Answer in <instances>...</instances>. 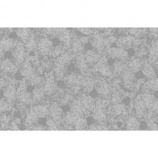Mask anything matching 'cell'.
<instances>
[{"label":"cell","instance_id":"5","mask_svg":"<svg viewBox=\"0 0 158 158\" xmlns=\"http://www.w3.org/2000/svg\"><path fill=\"white\" fill-rule=\"evenodd\" d=\"M49 115L58 124L64 119V112L60 104L56 102L52 103L49 106Z\"/></svg>","mask_w":158,"mask_h":158},{"label":"cell","instance_id":"42","mask_svg":"<svg viewBox=\"0 0 158 158\" xmlns=\"http://www.w3.org/2000/svg\"><path fill=\"white\" fill-rule=\"evenodd\" d=\"M76 130H85L88 128V121L83 118H79L74 126Z\"/></svg>","mask_w":158,"mask_h":158},{"label":"cell","instance_id":"12","mask_svg":"<svg viewBox=\"0 0 158 158\" xmlns=\"http://www.w3.org/2000/svg\"><path fill=\"white\" fill-rule=\"evenodd\" d=\"M135 39V37L131 35L121 36L117 39L116 42V46L117 48L127 50L133 46Z\"/></svg>","mask_w":158,"mask_h":158},{"label":"cell","instance_id":"21","mask_svg":"<svg viewBox=\"0 0 158 158\" xmlns=\"http://www.w3.org/2000/svg\"><path fill=\"white\" fill-rule=\"evenodd\" d=\"M149 52V62L150 64H153L156 69L157 68V41L153 42L152 44L148 50Z\"/></svg>","mask_w":158,"mask_h":158},{"label":"cell","instance_id":"1","mask_svg":"<svg viewBox=\"0 0 158 158\" xmlns=\"http://www.w3.org/2000/svg\"><path fill=\"white\" fill-rule=\"evenodd\" d=\"M122 80L126 88L128 89L136 91L139 90L141 86V83L136 81L135 73L127 67L121 74Z\"/></svg>","mask_w":158,"mask_h":158},{"label":"cell","instance_id":"39","mask_svg":"<svg viewBox=\"0 0 158 158\" xmlns=\"http://www.w3.org/2000/svg\"><path fill=\"white\" fill-rule=\"evenodd\" d=\"M126 111V104L123 103H119L113 104L111 108V113L114 115H121L124 114Z\"/></svg>","mask_w":158,"mask_h":158},{"label":"cell","instance_id":"37","mask_svg":"<svg viewBox=\"0 0 158 158\" xmlns=\"http://www.w3.org/2000/svg\"><path fill=\"white\" fill-rule=\"evenodd\" d=\"M80 118L81 117L80 116H78L76 113H74L71 111H69L64 115L63 120H64L65 124L73 126H74L76 121L78 120L79 118Z\"/></svg>","mask_w":158,"mask_h":158},{"label":"cell","instance_id":"50","mask_svg":"<svg viewBox=\"0 0 158 158\" xmlns=\"http://www.w3.org/2000/svg\"><path fill=\"white\" fill-rule=\"evenodd\" d=\"M41 66H43L45 69H49L52 67V63L51 61L48 58H44L41 60Z\"/></svg>","mask_w":158,"mask_h":158},{"label":"cell","instance_id":"3","mask_svg":"<svg viewBox=\"0 0 158 158\" xmlns=\"http://www.w3.org/2000/svg\"><path fill=\"white\" fill-rule=\"evenodd\" d=\"M106 55L112 59L126 61L129 58L128 52L123 49L119 48H110L106 50Z\"/></svg>","mask_w":158,"mask_h":158},{"label":"cell","instance_id":"32","mask_svg":"<svg viewBox=\"0 0 158 158\" xmlns=\"http://www.w3.org/2000/svg\"><path fill=\"white\" fill-rule=\"evenodd\" d=\"M15 33L16 36L24 43H27L31 38L30 30L28 28H17L15 30Z\"/></svg>","mask_w":158,"mask_h":158},{"label":"cell","instance_id":"15","mask_svg":"<svg viewBox=\"0 0 158 158\" xmlns=\"http://www.w3.org/2000/svg\"><path fill=\"white\" fill-rule=\"evenodd\" d=\"M16 89L13 83H8V85L3 89V95L10 104H12L16 98Z\"/></svg>","mask_w":158,"mask_h":158},{"label":"cell","instance_id":"34","mask_svg":"<svg viewBox=\"0 0 158 158\" xmlns=\"http://www.w3.org/2000/svg\"><path fill=\"white\" fill-rule=\"evenodd\" d=\"M39 118L36 115V114L35 113L33 110L31 108L26 114V119H25V124L27 127L35 125L37 124V122L38 121Z\"/></svg>","mask_w":158,"mask_h":158},{"label":"cell","instance_id":"40","mask_svg":"<svg viewBox=\"0 0 158 158\" xmlns=\"http://www.w3.org/2000/svg\"><path fill=\"white\" fill-rule=\"evenodd\" d=\"M66 46L64 44H58L53 48L50 55L52 57H58V58L60 56H61L66 51Z\"/></svg>","mask_w":158,"mask_h":158},{"label":"cell","instance_id":"7","mask_svg":"<svg viewBox=\"0 0 158 158\" xmlns=\"http://www.w3.org/2000/svg\"><path fill=\"white\" fill-rule=\"evenodd\" d=\"M97 93L101 97L108 99L112 91V88L106 81L96 79V85L95 86Z\"/></svg>","mask_w":158,"mask_h":158},{"label":"cell","instance_id":"55","mask_svg":"<svg viewBox=\"0 0 158 158\" xmlns=\"http://www.w3.org/2000/svg\"><path fill=\"white\" fill-rule=\"evenodd\" d=\"M80 38V41H81L83 43V44H84L85 45L86 44H87V43H88V42L89 41V37H88V36H81L80 38Z\"/></svg>","mask_w":158,"mask_h":158},{"label":"cell","instance_id":"10","mask_svg":"<svg viewBox=\"0 0 158 158\" xmlns=\"http://www.w3.org/2000/svg\"><path fill=\"white\" fill-rule=\"evenodd\" d=\"M104 36L103 35L96 32L95 33L92 37L91 40V44L94 49L98 51L99 54L102 53L104 51H106L104 45Z\"/></svg>","mask_w":158,"mask_h":158},{"label":"cell","instance_id":"18","mask_svg":"<svg viewBox=\"0 0 158 158\" xmlns=\"http://www.w3.org/2000/svg\"><path fill=\"white\" fill-rule=\"evenodd\" d=\"M85 45L83 44V43L80 41V38H76L72 40L70 50L75 56H77L78 55L83 53L85 48Z\"/></svg>","mask_w":158,"mask_h":158},{"label":"cell","instance_id":"17","mask_svg":"<svg viewBox=\"0 0 158 158\" xmlns=\"http://www.w3.org/2000/svg\"><path fill=\"white\" fill-rule=\"evenodd\" d=\"M80 102L83 108L87 111H93L96 106V101L91 96L83 94L80 98Z\"/></svg>","mask_w":158,"mask_h":158},{"label":"cell","instance_id":"57","mask_svg":"<svg viewBox=\"0 0 158 158\" xmlns=\"http://www.w3.org/2000/svg\"><path fill=\"white\" fill-rule=\"evenodd\" d=\"M149 31L153 35L155 36V37H157V28H149Z\"/></svg>","mask_w":158,"mask_h":158},{"label":"cell","instance_id":"28","mask_svg":"<svg viewBox=\"0 0 158 158\" xmlns=\"http://www.w3.org/2000/svg\"><path fill=\"white\" fill-rule=\"evenodd\" d=\"M93 118L95 121H96L99 123H101L104 122L105 120H106V118L105 108H101L95 106L94 109L93 110Z\"/></svg>","mask_w":158,"mask_h":158},{"label":"cell","instance_id":"13","mask_svg":"<svg viewBox=\"0 0 158 158\" xmlns=\"http://www.w3.org/2000/svg\"><path fill=\"white\" fill-rule=\"evenodd\" d=\"M1 69L5 73L14 74L17 71V67L15 62L9 58H5L2 60Z\"/></svg>","mask_w":158,"mask_h":158},{"label":"cell","instance_id":"8","mask_svg":"<svg viewBox=\"0 0 158 158\" xmlns=\"http://www.w3.org/2000/svg\"><path fill=\"white\" fill-rule=\"evenodd\" d=\"M96 68L97 71L104 76H110L113 74L112 67L109 64L108 59L102 57L97 63Z\"/></svg>","mask_w":158,"mask_h":158},{"label":"cell","instance_id":"58","mask_svg":"<svg viewBox=\"0 0 158 158\" xmlns=\"http://www.w3.org/2000/svg\"><path fill=\"white\" fill-rule=\"evenodd\" d=\"M15 122L17 124H21V119L19 118H16L15 119Z\"/></svg>","mask_w":158,"mask_h":158},{"label":"cell","instance_id":"36","mask_svg":"<svg viewBox=\"0 0 158 158\" xmlns=\"http://www.w3.org/2000/svg\"><path fill=\"white\" fill-rule=\"evenodd\" d=\"M139 126L140 122L136 117L134 116H131L128 118L126 123L127 130H138L139 129Z\"/></svg>","mask_w":158,"mask_h":158},{"label":"cell","instance_id":"23","mask_svg":"<svg viewBox=\"0 0 158 158\" xmlns=\"http://www.w3.org/2000/svg\"><path fill=\"white\" fill-rule=\"evenodd\" d=\"M88 64H94L97 63L101 58L100 54L95 49H88L85 55Z\"/></svg>","mask_w":158,"mask_h":158},{"label":"cell","instance_id":"45","mask_svg":"<svg viewBox=\"0 0 158 158\" xmlns=\"http://www.w3.org/2000/svg\"><path fill=\"white\" fill-rule=\"evenodd\" d=\"M148 53V49L144 46H140L139 47H137L135 50L136 55L139 58H142L144 56L147 55Z\"/></svg>","mask_w":158,"mask_h":158},{"label":"cell","instance_id":"24","mask_svg":"<svg viewBox=\"0 0 158 158\" xmlns=\"http://www.w3.org/2000/svg\"><path fill=\"white\" fill-rule=\"evenodd\" d=\"M85 55L81 54L75 57V66L80 71L85 73L88 70V66Z\"/></svg>","mask_w":158,"mask_h":158},{"label":"cell","instance_id":"16","mask_svg":"<svg viewBox=\"0 0 158 158\" xmlns=\"http://www.w3.org/2000/svg\"><path fill=\"white\" fill-rule=\"evenodd\" d=\"M142 91L143 93L154 94L157 93V78L149 79L146 81L143 86Z\"/></svg>","mask_w":158,"mask_h":158},{"label":"cell","instance_id":"49","mask_svg":"<svg viewBox=\"0 0 158 158\" xmlns=\"http://www.w3.org/2000/svg\"><path fill=\"white\" fill-rule=\"evenodd\" d=\"M122 99L123 98H122L121 94L119 92L115 91L113 93L112 98H111V102L113 104H119V103H121Z\"/></svg>","mask_w":158,"mask_h":158},{"label":"cell","instance_id":"25","mask_svg":"<svg viewBox=\"0 0 158 158\" xmlns=\"http://www.w3.org/2000/svg\"><path fill=\"white\" fill-rule=\"evenodd\" d=\"M66 65L56 63L55 68V77L57 81H62L65 78L66 74Z\"/></svg>","mask_w":158,"mask_h":158},{"label":"cell","instance_id":"26","mask_svg":"<svg viewBox=\"0 0 158 158\" xmlns=\"http://www.w3.org/2000/svg\"><path fill=\"white\" fill-rule=\"evenodd\" d=\"M96 85V79L86 77L85 78H83L81 82V86L83 89L84 91L86 93L91 92L94 88Z\"/></svg>","mask_w":158,"mask_h":158},{"label":"cell","instance_id":"19","mask_svg":"<svg viewBox=\"0 0 158 158\" xmlns=\"http://www.w3.org/2000/svg\"><path fill=\"white\" fill-rule=\"evenodd\" d=\"M83 80V77L81 74L77 72H72L68 74L66 77V81L68 85L70 87L74 85H81Z\"/></svg>","mask_w":158,"mask_h":158},{"label":"cell","instance_id":"52","mask_svg":"<svg viewBox=\"0 0 158 158\" xmlns=\"http://www.w3.org/2000/svg\"><path fill=\"white\" fill-rule=\"evenodd\" d=\"M147 125H148V128L150 130H155V131L157 130L156 122H154V121L152 120V119L148 120Z\"/></svg>","mask_w":158,"mask_h":158},{"label":"cell","instance_id":"31","mask_svg":"<svg viewBox=\"0 0 158 158\" xmlns=\"http://www.w3.org/2000/svg\"><path fill=\"white\" fill-rule=\"evenodd\" d=\"M142 72L143 75L149 79L155 78L156 76V72L154 68V66H152L149 63L146 62L142 68Z\"/></svg>","mask_w":158,"mask_h":158},{"label":"cell","instance_id":"27","mask_svg":"<svg viewBox=\"0 0 158 158\" xmlns=\"http://www.w3.org/2000/svg\"><path fill=\"white\" fill-rule=\"evenodd\" d=\"M146 62V61L143 58H135L130 61V62L129 63L128 68L134 73H136L142 69L143 65Z\"/></svg>","mask_w":158,"mask_h":158},{"label":"cell","instance_id":"46","mask_svg":"<svg viewBox=\"0 0 158 158\" xmlns=\"http://www.w3.org/2000/svg\"><path fill=\"white\" fill-rule=\"evenodd\" d=\"M11 104L6 99H2L1 100V107H0V110L1 113H6L9 111L11 109Z\"/></svg>","mask_w":158,"mask_h":158},{"label":"cell","instance_id":"43","mask_svg":"<svg viewBox=\"0 0 158 158\" xmlns=\"http://www.w3.org/2000/svg\"><path fill=\"white\" fill-rule=\"evenodd\" d=\"M73 99V95L71 93H66L61 97L59 100V104L61 106H66L69 104Z\"/></svg>","mask_w":158,"mask_h":158},{"label":"cell","instance_id":"38","mask_svg":"<svg viewBox=\"0 0 158 158\" xmlns=\"http://www.w3.org/2000/svg\"><path fill=\"white\" fill-rule=\"evenodd\" d=\"M26 53H31L38 49V41L34 37H31L28 42L25 44Z\"/></svg>","mask_w":158,"mask_h":158},{"label":"cell","instance_id":"11","mask_svg":"<svg viewBox=\"0 0 158 158\" xmlns=\"http://www.w3.org/2000/svg\"><path fill=\"white\" fill-rule=\"evenodd\" d=\"M20 73L26 80L31 81L36 74L32 64L29 62L23 63L20 68Z\"/></svg>","mask_w":158,"mask_h":158},{"label":"cell","instance_id":"29","mask_svg":"<svg viewBox=\"0 0 158 158\" xmlns=\"http://www.w3.org/2000/svg\"><path fill=\"white\" fill-rule=\"evenodd\" d=\"M46 93L44 88L42 86H37L35 88L32 93L33 102L37 103L41 102L45 97Z\"/></svg>","mask_w":158,"mask_h":158},{"label":"cell","instance_id":"56","mask_svg":"<svg viewBox=\"0 0 158 158\" xmlns=\"http://www.w3.org/2000/svg\"><path fill=\"white\" fill-rule=\"evenodd\" d=\"M10 129H11V130H19V128L18 126V124L14 121V122H12L11 124Z\"/></svg>","mask_w":158,"mask_h":158},{"label":"cell","instance_id":"53","mask_svg":"<svg viewBox=\"0 0 158 158\" xmlns=\"http://www.w3.org/2000/svg\"><path fill=\"white\" fill-rule=\"evenodd\" d=\"M88 129L89 130H102L104 129V127L99 124L93 123L91 124L89 127H88Z\"/></svg>","mask_w":158,"mask_h":158},{"label":"cell","instance_id":"30","mask_svg":"<svg viewBox=\"0 0 158 158\" xmlns=\"http://www.w3.org/2000/svg\"><path fill=\"white\" fill-rule=\"evenodd\" d=\"M126 65L124 63V61L121 60H116L114 63L112 69H113V74L114 76H121L125 69L126 68Z\"/></svg>","mask_w":158,"mask_h":158},{"label":"cell","instance_id":"33","mask_svg":"<svg viewBox=\"0 0 158 158\" xmlns=\"http://www.w3.org/2000/svg\"><path fill=\"white\" fill-rule=\"evenodd\" d=\"M43 88L46 94L48 96L53 95L58 90V85L55 81H46Z\"/></svg>","mask_w":158,"mask_h":158},{"label":"cell","instance_id":"20","mask_svg":"<svg viewBox=\"0 0 158 158\" xmlns=\"http://www.w3.org/2000/svg\"><path fill=\"white\" fill-rule=\"evenodd\" d=\"M85 110L80 99H73L69 104V111L76 113L81 118L83 117Z\"/></svg>","mask_w":158,"mask_h":158},{"label":"cell","instance_id":"48","mask_svg":"<svg viewBox=\"0 0 158 158\" xmlns=\"http://www.w3.org/2000/svg\"><path fill=\"white\" fill-rule=\"evenodd\" d=\"M108 103L109 102L107 100V99L101 96L98 98L96 101V107L101 108H106L108 105Z\"/></svg>","mask_w":158,"mask_h":158},{"label":"cell","instance_id":"22","mask_svg":"<svg viewBox=\"0 0 158 158\" xmlns=\"http://www.w3.org/2000/svg\"><path fill=\"white\" fill-rule=\"evenodd\" d=\"M16 43L13 40L10 38H4L1 40L0 43V49H1V55L2 58L3 56V54L5 53V52L10 51L11 49H13Z\"/></svg>","mask_w":158,"mask_h":158},{"label":"cell","instance_id":"41","mask_svg":"<svg viewBox=\"0 0 158 158\" xmlns=\"http://www.w3.org/2000/svg\"><path fill=\"white\" fill-rule=\"evenodd\" d=\"M146 31L147 30L145 28H129L127 30L131 36L138 38L143 36L146 33Z\"/></svg>","mask_w":158,"mask_h":158},{"label":"cell","instance_id":"6","mask_svg":"<svg viewBox=\"0 0 158 158\" xmlns=\"http://www.w3.org/2000/svg\"><path fill=\"white\" fill-rule=\"evenodd\" d=\"M17 99L22 103L30 104L33 102L32 94L28 91L24 83H22L16 93Z\"/></svg>","mask_w":158,"mask_h":158},{"label":"cell","instance_id":"2","mask_svg":"<svg viewBox=\"0 0 158 158\" xmlns=\"http://www.w3.org/2000/svg\"><path fill=\"white\" fill-rule=\"evenodd\" d=\"M53 48V42L48 37H43L38 41V51L43 56L50 55Z\"/></svg>","mask_w":158,"mask_h":158},{"label":"cell","instance_id":"44","mask_svg":"<svg viewBox=\"0 0 158 158\" xmlns=\"http://www.w3.org/2000/svg\"><path fill=\"white\" fill-rule=\"evenodd\" d=\"M117 41V38L114 36L111 35V36H108L104 38L103 42H104V45L105 47V49L107 50L108 49L110 48L112 46V44L114 43H116Z\"/></svg>","mask_w":158,"mask_h":158},{"label":"cell","instance_id":"51","mask_svg":"<svg viewBox=\"0 0 158 158\" xmlns=\"http://www.w3.org/2000/svg\"><path fill=\"white\" fill-rule=\"evenodd\" d=\"M77 30L86 36L91 35L94 33V30L92 28H78Z\"/></svg>","mask_w":158,"mask_h":158},{"label":"cell","instance_id":"9","mask_svg":"<svg viewBox=\"0 0 158 158\" xmlns=\"http://www.w3.org/2000/svg\"><path fill=\"white\" fill-rule=\"evenodd\" d=\"M141 97L146 105V108L156 114L157 112V97L152 94L148 93H143L141 95Z\"/></svg>","mask_w":158,"mask_h":158},{"label":"cell","instance_id":"14","mask_svg":"<svg viewBox=\"0 0 158 158\" xmlns=\"http://www.w3.org/2000/svg\"><path fill=\"white\" fill-rule=\"evenodd\" d=\"M135 109L136 116L138 118H143L144 115L148 110L146 105L142 99L141 95L138 96L135 100Z\"/></svg>","mask_w":158,"mask_h":158},{"label":"cell","instance_id":"47","mask_svg":"<svg viewBox=\"0 0 158 158\" xmlns=\"http://www.w3.org/2000/svg\"><path fill=\"white\" fill-rule=\"evenodd\" d=\"M46 127L48 129L50 130H58V123L52 119L51 117L47 118L46 121Z\"/></svg>","mask_w":158,"mask_h":158},{"label":"cell","instance_id":"54","mask_svg":"<svg viewBox=\"0 0 158 158\" xmlns=\"http://www.w3.org/2000/svg\"><path fill=\"white\" fill-rule=\"evenodd\" d=\"M113 31V29L112 28H104L103 30V35L105 36H111L112 34V32Z\"/></svg>","mask_w":158,"mask_h":158},{"label":"cell","instance_id":"35","mask_svg":"<svg viewBox=\"0 0 158 158\" xmlns=\"http://www.w3.org/2000/svg\"><path fill=\"white\" fill-rule=\"evenodd\" d=\"M35 113L40 118H44L49 115V107L46 105H36L32 108Z\"/></svg>","mask_w":158,"mask_h":158},{"label":"cell","instance_id":"4","mask_svg":"<svg viewBox=\"0 0 158 158\" xmlns=\"http://www.w3.org/2000/svg\"><path fill=\"white\" fill-rule=\"evenodd\" d=\"M26 55L25 45L21 42H16L13 50V57L17 64L23 63Z\"/></svg>","mask_w":158,"mask_h":158}]
</instances>
